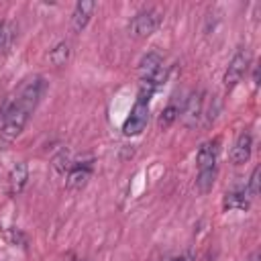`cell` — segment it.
<instances>
[{
	"label": "cell",
	"instance_id": "13",
	"mask_svg": "<svg viewBox=\"0 0 261 261\" xmlns=\"http://www.w3.org/2000/svg\"><path fill=\"white\" fill-rule=\"evenodd\" d=\"M67 59H69V43H67V41H61V43H57V45L51 49L49 61H51L53 65H65Z\"/></svg>",
	"mask_w": 261,
	"mask_h": 261
},
{
	"label": "cell",
	"instance_id": "15",
	"mask_svg": "<svg viewBox=\"0 0 261 261\" xmlns=\"http://www.w3.org/2000/svg\"><path fill=\"white\" fill-rule=\"evenodd\" d=\"M177 116H179V106L171 102L167 108H163V112H161V116H159V126H161V128L171 126V124L177 120Z\"/></svg>",
	"mask_w": 261,
	"mask_h": 261
},
{
	"label": "cell",
	"instance_id": "11",
	"mask_svg": "<svg viewBox=\"0 0 261 261\" xmlns=\"http://www.w3.org/2000/svg\"><path fill=\"white\" fill-rule=\"evenodd\" d=\"M249 194L247 188H234L224 196V208L226 210H247L249 208Z\"/></svg>",
	"mask_w": 261,
	"mask_h": 261
},
{
	"label": "cell",
	"instance_id": "9",
	"mask_svg": "<svg viewBox=\"0 0 261 261\" xmlns=\"http://www.w3.org/2000/svg\"><path fill=\"white\" fill-rule=\"evenodd\" d=\"M92 173V163L90 161H84V163H75L71 169H69V175H67V188L71 190H80L86 186L88 177Z\"/></svg>",
	"mask_w": 261,
	"mask_h": 261
},
{
	"label": "cell",
	"instance_id": "2",
	"mask_svg": "<svg viewBox=\"0 0 261 261\" xmlns=\"http://www.w3.org/2000/svg\"><path fill=\"white\" fill-rule=\"evenodd\" d=\"M151 96H153V92L149 88H143L141 86L139 96H137V100H135V104L130 108V114L126 116V120L122 124V133L126 137H135V135H139L147 126V122H149V100H151Z\"/></svg>",
	"mask_w": 261,
	"mask_h": 261
},
{
	"label": "cell",
	"instance_id": "7",
	"mask_svg": "<svg viewBox=\"0 0 261 261\" xmlns=\"http://www.w3.org/2000/svg\"><path fill=\"white\" fill-rule=\"evenodd\" d=\"M251 149H253V137H251L249 130H243V133L237 137L234 145H232L230 161H232L234 165H243L245 161H249V157H251Z\"/></svg>",
	"mask_w": 261,
	"mask_h": 261
},
{
	"label": "cell",
	"instance_id": "5",
	"mask_svg": "<svg viewBox=\"0 0 261 261\" xmlns=\"http://www.w3.org/2000/svg\"><path fill=\"white\" fill-rule=\"evenodd\" d=\"M216 159H218V139L202 143V145H200V149H198V153H196L198 171L216 169Z\"/></svg>",
	"mask_w": 261,
	"mask_h": 261
},
{
	"label": "cell",
	"instance_id": "4",
	"mask_svg": "<svg viewBox=\"0 0 261 261\" xmlns=\"http://www.w3.org/2000/svg\"><path fill=\"white\" fill-rule=\"evenodd\" d=\"M249 65H251V53H249L247 49H239V51L232 55V59L228 61V67H226V71H224V80H222V82H224V88H226V90H232V88L245 77Z\"/></svg>",
	"mask_w": 261,
	"mask_h": 261
},
{
	"label": "cell",
	"instance_id": "8",
	"mask_svg": "<svg viewBox=\"0 0 261 261\" xmlns=\"http://www.w3.org/2000/svg\"><path fill=\"white\" fill-rule=\"evenodd\" d=\"M94 10H96V2H92V0H82V2L75 4L73 14H71V29H73V33H82L86 29V24L90 22V16H92Z\"/></svg>",
	"mask_w": 261,
	"mask_h": 261
},
{
	"label": "cell",
	"instance_id": "12",
	"mask_svg": "<svg viewBox=\"0 0 261 261\" xmlns=\"http://www.w3.org/2000/svg\"><path fill=\"white\" fill-rule=\"evenodd\" d=\"M16 41V24L12 20H0V53L6 55L14 47Z\"/></svg>",
	"mask_w": 261,
	"mask_h": 261
},
{
	"label": "cell",
	"instance_id": "18",
	"mask_svg": "<svg viewBox=\"0 0 261 261\" xmlns=\"http://www.w3.org/2000/svg\"><path fill=\"white\" fill-rule=\"evenodd\" d=\"M253 82H255V86L259 84V69H255V73H253Z\"/></svg>",
	"mask_w": 261,
	"mask_h": 261
},
{
	"label": "cell",
	"instance_id": "1",
	"mask_svg": "<svg viewBox=\"0 0 261 261\" xmlns=\"http://www.w3.org/2000/svg\"><path fill=\"white\" fill-rule=\"evenodd\" d=\"M43 92H45V80L41 75H35L27 80L10 100L4 102V106L0 108V139L4 143L14 141L24 130Z\"/></svg>",
	"mask_w": 261,
	"mask_h": 261
},
{
	"label": "cell",
	"instance_id": "14",
	"mask_svg": "<svg viewBox=\"0 0 261 261\" xmlns=\"http://www.w3.org/2000/svg\"><path fill=\"white\" fill-rule=\"evenodd\" d=\"M214 177H216V169H208V171H198V177H196V186L202 194L210 192L212 186H214Z\"/></svg>",
	"mask_w": 261,
	"mask_h": 261
},
{
	"label": "cell",
	"instance_id": "16",
	"mask_svg": "<svg viewBox=\"0 0 261 261\" xmlns=\"http://www.w3.org/2000/svg\"><path fill=\"white\" fill-rule=\"evenodd\" d=\"M245 188H247V194H249L251 200L259 194V167L253 169V173H251V177H249V184H247Z\"/></svg>",
	"mask_w": 261,
	"mask_h": 261
},
{
	"label": "cell",
	"instance_id": "3",
	"mask_svg": "<svg viewBox=\"0 0 261 261\" xmlns=\"http://www.w3.org/2000/svg\"><path fill=\"white\" fill-rule=\"evenodd\" d=\"M161 24V12L155 8H145L141 12H137L130 20V33L139 39H145L149 35H153Z\"/></svg>",
	"mask_w": 261,
	"mask_h": 261
},
{
	"label": "cell",
	"instance_id": "10",
	"mask_svg": "<svg viewBox=\"0 0 261 261\" xmlns=\"http://www.w3.org/2000/svg\"><path fill=\"white\" fill-rule=\"evenodd\" d=\"M29 179V169L24 163H16L12 169H10V175H8V192L10 196H16L22 192L24 184Z\"/></svg>",
	"mask_w": 261,
	"mask_h": 261
},
{
	"label": "cell",
	"instance_id": "6",
	"mask_svg": "<svg viewBox=\"0 0 261 261\" xmlns=\"http://www.w3.org/2000/svg\"><path fill=\"white\" fill-rule=\"evenodd\" d=\"M202 112H204V94L196 92L186 100V106H184V110L179 114H181V120H184L186 126H194L200 120Z\"/></svg>",
	"mask_w": 261,
	"mask_h": 261
},
{
	"label": "cell",
	"instance_id": "17",
	"mask_svg": "<svg viewBox=\"0 0 261 261\" xmlns=\"http://www.w3.org/2000/svg\"><path fill=\"white\" fill-rule=\"evenodd\" d=\"M194 257H192V253H184V255H179V257H175V259H169V261H192Z\"/></svg>",
	"mask_w": 261,
	"mask_h": 261
}]
</instances>
